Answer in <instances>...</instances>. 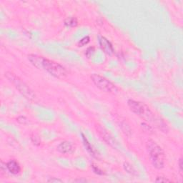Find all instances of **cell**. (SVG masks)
Segmentation results:
<instances>
[{"label":"cell","mask_w":183,"mask_h":183,"mask_svg":"<svg viewBox=\"0 0 183 183\" xmlns=\"http://www.w3.org/2000/svg\"><path fill=\"white\" fill-rule=\"evenodd\" d=\"M92 168L93 171L96 174H98V175H103V172H102L101 170H100V168L97 167V166L92 164Z\"/></svg>","instance_id":"9a60e30c"},{"label":"cell","mask_w":183,"mask_h":183,"mask_svg":"<svg viewBox=\"0 0 183 183\" xmlns=\"http://www.w3.org/2000/svg\"><path fill=\"white\" fill-rule=\"evenodd\" d=\"M89 40H90L89 36H85V37L82 38V39L79 42V46H80V47H83V46L87 45V44L89 42Z\"/></svg>","instance_id":"4fadbf2b"},{"label":"cell","mask_w":183,"mask_h":183,"mask_svg":"<svg viewBox=\"0 0 183 183\" xmlns=\"http://www.w3.org/2000/svg\"><path fill=\"white\" fill-rule=\"evenodd\" d=\"M57 150L62 154H71L74 152V146L68 141H64L58 144L57 146Z\"/></svg>","instance_id":"ba28073f"},{"label":"cell","mask_w":183,"mask_h":183,"mask_svg":"<svg viewBox=\"0 0 183 183\" xmlns=\"http://www.w3.org/2000/svg\"><path fill=\"white\" fill-rule=\"evenodd\" d=\"M7 167L8 171L12 175H18L21 172V167L19 162L14 160H11L7 163Z\"/></svg>","instance_id":"9c48e42d"},{"label":"cell","mask_w":183,"mask_h":183,"mask_svg":"<svg viewBox=\"0 0 183 183\" xmlns=\"http://www.w3.org/2000/svg\"><path fill=\"white\" fill-rule=\"evenodd\" d=\"M146 147L152 165L157 169H162L164 165V154L162 147L152 140H149Z\"/></svg>","instance_id":"3957f363"},{"label":"cell","mask_w":183,"mask_h":183,"mask_svg":"<svg viewBox=\"0 0 183 183\" xmlns=\"http://www.w3.org/2000/svg\"><path fill=\"white\" fill-rule=\"evenodd\" d=\"M28 60L36 68L45 69L54 77L63 79L67 75V69L63 66L52 60L36 54L28 55Z\"/></svg>","instance_id":"7a4b0ae2"},{"label":"cell","mask_w":183,"mask_h":183,"mask_svg":"<svg viewBox=\"0 0 183 183\" xmlns=\"http://www.w3.org/2000/svg\"><path fill=\"white\" fill-rule=\"evenodd\" d=\"M178 164H179V167H180V173L182 174V157H180V160H179Z\"/></svg>","instance_id":"ac0fdd59"},{"label":"cell","mask_w":183,"mask_h":183,"mask_svg":"<svg viewBox=\"0 0 183 183\" xmlns=\"http://www.w3.org/2000/svg\"><path fill=\"white\" fill-rule=\"evenodd\" d=\"M90 77L92 81L96 85V87L101 89L102 91L107 93H111V94H115V93L118 92V87L112 82H111L104 77L99 75V74H92Z\"/></svg>","instance_id":"5b68a950"},{"label":"cell","mask_w":183,"mask_h":183,"mask_svg":"<svg viewBox=\"0 0 183 183\" xmlns=\"http://www.w3.org/2000/svg\"><path fill=\"white\" fill-rule=\"evenodd\" d=\"M16 120H17L18 122H19V123L23 124H25L27 122V119L25 118V117H19V118H18L17 119H16Z\"/></svg>","instance_id":"2e32d148"},{"label":"cell","mask_w":183,"mask_h":183,"mask_svg":"<svg viewBox=\"0 0 183 183\" xmlns=\"http://www.w3.org/2000/svg\"><path fill=\"white\" fill-rule=\"evenodd\" d=\"M47 182H62V180H60V179L52 177V178L49 179V180H47Z\"/></svg>","instance_id":"e0dca14e"},{"label":"cell","mask_w":183,"mask_h":183,"mask_svg":"<svg viewBox=\"0 0 183 183\" xmlns=\"http://www.w3.org/2000/svg\"><path fill=\"white\" fill-rule=\"evenodd\" d=\"M127 105L131 111L133 112L135 114L138 115L141 118L155 124V126L163 132H167L168 127L165 122L152 112L147 105L143 102L135 101L133 100H128Z\"/></svg>","instance_id":"6da1fadb"},{"label":"cell","mask_w":183,"mask_h":183,"mask_svg":"<svg viewBox=\"0 0 183 183\" xmlns=\"http://www.w3.org/2000/svg\"><path fill=\"white\" fill-rule=\"evenodd\" d=\"M100 45L104 52L108 55H112L114 53V49H113L112 45L105 37H103V36L100 37Z\"/></svg>","instance_id":"52a82bcc"},{"label":"cell","mask_w":183,"mask_h":183,"mask_svg":"<svg viewBox=\"0 0 183 183\" xmlns=\"http://www.w3.org/2000/svg\"><path fill=\"white\" fill-rule=\"evenodd\" d=\"M74 182H87V181L86 180H74Z\"/></svg>","instance_id":"d6986e66"},{"label":"cell","mask_w":183,"mask_h":183,"mask_svg":"<svg viewBox=\"0 0 183 183\" xmlns=\"http://www.w3.org/2000/svg\"><path fill=\"white\" fill-rule=\"evenodd\" d=\"M97 131L98 132L100 133V136L102 137V139H103L108 144H109V145L112 146V147H117L116 141L111 136V135L109 134V133L107 132V131H106L104 128L100 127V126H98V127L97 128Z\"/></svg>","instance_id":"8992f818"},{"label":"cell","mask_w":183,"mask_h":183,"mask_svg":"<svg viewBox=\"0 0 183 183\" xmlns=\"http://www.w3.org/2000/svg\"><path fill=\"white\" fill-rule=\"evenodd\" d=\"M5 77L8 79V80L11 83L13 84L16 89L27 100H34L35 99L36 96L33 91L19 77L10 72H7L5 73Z\"/></svg>","instance_id":"277c9868"},{"label":"cell","mask_w":183,"mask_h":183,"mask_svg":"<svg viewBox=\"0 0 183 183\" xmlns=\"http://www.w3.org/2000/svg\"><path fill=\"white\" fill-rule=\"evenodd\" d=\"M156 182H170L171 180H170L169 179L166 178L164 177H157V179L155 180Z\"/></svg>","instance_id":"5bb4252c"},{"label":"cell","mask_w":183,"mask_h":183,"mask_svg":"<svg viewBox=\"0 0 183 183\" xmlns=\"http://www.w3.org/2000/svg\"><path fill=\"white\" fill-rule=\"evenodd\" d=\"M78 22L77 18L75 17H67L65 20V25L67 27H74L77 25Z\"/></svg>","instance_id":"30bf717a"},{"label":"cell","mask_w":183,"mask_h":183,"mask_svg":"<svg viewBox=\"0 0 183 183\" xmlns=\"http://www.w3.org/2000/svg\"><path fill=\"white\" fill-rule=\"evenodd\" d=\"M124 168L128 173L131 174V175H135V174H136V171H135V170L133 168L132 166L129 163H128V162H124Z\"/></svg>","instance_id":"7c38bea8"},{"label":"cell","mask_w":183,"mask_h":183,"mask_svg":"<svg viewBox=\"0 0 183 183\" xmlns=\"http://www.w3.org/2000/svg\"><path fill=\"white\" fill-rule=\"evenodd\" d=\"M82 139H83L84 144H85V147L87 148V150H88L89 152L91 154V155H92V156H94V155H95L94 150L93 149L90 143H89V142H88V140H87V139L85 137V135H84L83 134H82Z\"/></svg>","instance_id":"8fae6325"}]
</instances>
